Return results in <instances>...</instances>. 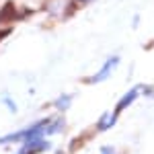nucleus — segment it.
Instances as JSON below:
<instances>
[{
  "instance_id": "nucleus-3",
  "label": "nucleus",
  "mask_w": 154,
  "mask_h": 154,
  "mask_svg": "<svg viewBox=\"0 0 154 154\" xmlns=\"http://www.w3.org/2000/svg\"><path fill=\"white\" fill-rule=\"evenodd\" d=\"M136 97H138V91H130V93H128V95H125V97H123V99L117 103V107H115V115H119V113H121V111H123L128 105H131Z\"/></svg>"
},
{
  "instance_id": "nucleus-6",
  "label": "nucleus",
  "mask_w": 154,
  "mask_h": 154,
  "mask_svg": "<svg viewBox=\"0 0 154 154\" xmlns=\"http://www.w3.org/2000/svg\"><path fill=\"white\" fill-rule=\"evenodd\" d=\"M8 33H11V29H6V31H0V41H2V39H4V37L8 35Z\"/></svg>"
},
{
  "instance_id": "nucleus-5",
  "label": "nucleus",
  "mask_w": 154,
  "mask_h": 154,
  "mask_svg": "<svg viewBox=\"0 0 154 154\" xmlns=\"http://www.w3.org/2000/svg\"><path fill=\"white\" fill-rule=\"evenodd\" d=\"M68 105H70V97H64V99H58V101H56V107L62 109V111H64Z\"/></svg>"
},
{
  "instance_id": "nucleus-1",
  "label": "nucleus",
  "mask_w": 154,
  "mask_h": 154,
  "mask_svg": "<svg viewBox=\"0 0 154 154\" xmlns=\"http://www.w3.org/2000/svg\"><path fill=\"white\" fill-rule=\"evenodd\" d=\"M49 144L45 140H41V138H33V140H27L23 144V148H21V152L19 154H39L43 152V150H48Z\"/></svg>"
},
{
  "instance_id": "nucleus-2",
  "label": "nucleus",
  "mask_w": 154,
  "mask_h": 154,
  "mask_svg": "<svg viewBox=\"0 0 154 154\" xmlns=\"http://www.w3.org/2000/svg\"><path fill=\"white\" fill-rule=\"evenodd\" d=\"M14 17H17V14H14V4H12V2H6V4L0 8V23H8Z\"/></svg>"
},
{
  "instance_id": "nucleus-4",
  "label": "nucleus",
  "mask_w": 154,
  "mask_h": 154,
  "mask_svg": "<svg viewBox=\"0 0 154 154\" xmlns=\"http://www.w3.org/2000/svg\"><path fill=\"white\" fill-rule=\"evenodd\" d=\"M115 64H117V58H111V60H109V62L105 64V68H103V70L99 72V74H97V76L93 78V80H95V82H99V80H103V78H105L107 74H109V72H111L113 68H115Z\"/></svg>"
}]
</instances>
